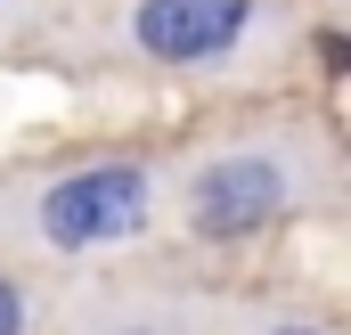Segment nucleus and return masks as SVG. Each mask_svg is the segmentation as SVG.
I'll use <instances>...</instances> for the list:
<instances>
[{"mask_svg": "<svg viewBox=\"0 0 351 335\" xmlns=\"http://www.w3.org/2000/svg\"><path fill=\"white\" fill-rule=\"evenodd\" d=\"M164 213V172L147 156H66L0 172V246L33 262H90L147 238Z\"/></svg>", "mask_w": 351, "mask_h": 335, "instance_id": "nucleus-1", "label": "nucleus"}, {"mask_svg": "<svg viewBox=\"0 0 351 335\" xmlns=\"http://www.w3.org/2000/svg\"><path fill=\"white\" fill-rule=\"evenodd\" d=\"M327 196H335V148L302 123L294 131H237L180 172V221L204 246L262 238L294 213H319Z\"/></svg>", "mask_w": 351, "mask_h": 335, "instance_id": "nucleus-2", "label": "nucleus"}, {"mask_svg": "<svg viewBox=\"0 0 351 335\" xmlns=\"http://www.w3.org/2000/svg\"><path fill=\"white\" fill-rule=\"evenodd\" d=\"M262 25H269L262 0H131L123 8V41L156 74H221V66H245L262 49Z\"/></svg>", "mask_w": 351, "mask_h": 335, "instance_id": "nucleus-3", "label": "nucleus"}, {"mask_svg": "<svg viewBox=\"0 0 351 335\" xmlns=\"http://www.w3.org/2000/svg\"><path fill=\"white\" fill-rule=\"evenodd\" d=\"M33 327H41V294L0 270V335H33Z\"/></svg>", "mask_w": 351, "mask_h": 335, "instance_id": "nucleus-4", "label": "nucleus"}, {"mask_svg": "<svg viewBox=\"0 0 351 335\" xmlns=\"http://www.w3.org/2000/svg\"><path fill=\"white\" fill-rule=\"evenodd\" d=\"M262 335H327V327H319V319H269Z\"/></svg>", "mask_w": 351, "mask_h": 335, "instance_id": "nucleus-5", "label": "nucleus"}]
</instances>
